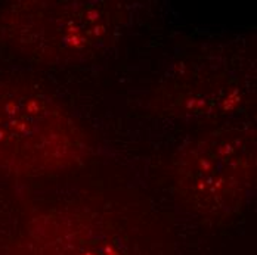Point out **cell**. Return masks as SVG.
Masks as SVG:
<instances>
[{
  "label": "cell",
  "instance_id": "6da1fadb",
  "mask_svg": "<svg viewBox=\"0 0 257 255\" xmlns=\"http://www.w3.org/2000/svg\"><path fill=\"white\" fill-rule=\"evenodd\" d=\"M73 123L51 102L34 95L0 99V161L21 171L65 167L80 155Z\"/></svg>",
  "mask_w": 257,
  "mask_h": 255
},
{
  "label": "cell",
  "instance_id": "7a4b0ae2",
  "mask_svg": "<svg viewBox=\"0 0 257 255\" xmlns=\"http://www.w3.org/2000/svg\"><path fill=\"white\" fill-rule=\"evenodd\" d=\"M30 20L37 21L40 40L36 42L40 55L51 58H71L87 53L102 42L106 21L101 11L92 5L46 6Z\"/></svg>",
  "mask_w": 257,
  "mask_h": 255
}]
</instances>
